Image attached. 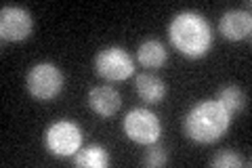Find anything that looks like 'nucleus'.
Segmentation results:
<instances>
[{"mask_svg": "<svg viewBox=\"0 0 252 168\" xmlns=\"http://www.w3.org/2000/svg\"><path fill=\"white\" fill-rule=\"evenodd\" d=\"M34 21L32 15L21 6H2L0 11V36L9 42H21L32 36Z\"/></svg>", "mask_w": 252, "mask_h": 168, "instance_id": "0eeeda50", "label": "nucleus"}, {"mask_svg": "<svg viewBox=\"0 0 252 168\" xmlns=\"http://www.w3.org/2000/svg\"><path fill=\"white\" fill-rule=\"evenodd\" d=\"M89 105L94 114L109 118L120 109L122 99H120V93H118L114 86H94L89 93Z\"/></svg>", "mask_w": 252, "mask_h": 168, "instance_id": "1a4fd4ad", "label": "nucleus"}, {"mask_svg": "<svg viewBox=\"0 0 252 168\" xmlns=\"http://www.w3.org/2000/svg\"><path fill=\"white\" fill-rule=\"evenodd\" d=\"M219 105H223L229 114H235V111H242L244 107H246V95H244V91L240 89V86H225V89H220L217 99H215Z\"/></svg>", "mask_w": 252, "mask_h": 168, "instance_id": "ddd939ff", "label": "nucleus"}, {"mask_svg": "<svg viewBox=\"0 0 252 168\" xmlns=\"http://www.w3.org/2000/svg\"><path fill=\"white\" fill-rule=\"evenodd\" d=\"M166 162H168V154H166V149H162V147H152L147 151V156L143 158V164L149 168L166 166Z\"/></svg>", "mask_w": 252, "mask_h": 168, "instance_id": "2eb2a0df", "label": "nucleus"}, {"mask_svg": "<svg viewBox=\"0 0 252 168\" xmlns=\"http://www.w3.org/2000/svg\"><path fill=\"white\" fill-rule=\"evenodd\" d=\"M250 162H244V160L235 154V151H223L217 158L210 160V166L215 168H238V166H248Z\"/></svg>", "mask_w": 252, "mask_h": 168, "instance_id": "4468645a", "label": "nucleus"}, {"mask_svg": "<svg viewBox=\"0 0 252 168\" xmlns=\"http://www.w3.org/2000/svg\"><path fill=\"white\" fill-rule=\"evenodd\" d=\"M219 30L227 40L231 42H240V40L250 38L252 32V19L248 11H229L220 17Z\"/></svg>", "mask_w": 252, "mask_h": 168, "instance_id": "6e6552de", "label": "nucleus"}, {"mask_svg": "<svg viewBox=\"0 0 252 168\" xmlns=\"http://www.w3.org/2000/svg\"><path fill=\"white\" fill-rule=\"evenodd\" d=\"M26 89L32 97L40 99V101H49L53 97H57L63 89V74L55 63H38L34 66L28 76H26Z\"/></svg>", "mask_w": 252, "mask_h": 168, "instance_id": "7ed1b4c3", "label": "nucleus"}, {"mask_svg": "<svg viewBox=\"0 0 252 168\" xmlns=\"http://www.w3.org/2000/svg\"><path fill=\"white\" fill-rule=\"evenodd\" d=\"M94 71L101 78L109 80V82H120V80L132 76L135 61L120 46H107V49L99 51L97 57H94Z\"/></svg>", "mask_w": 252, "mask_h": 168, "instance_id": "423d86ee", "label": "nucleus"}, {"mask_svg": "<svg viewBox=\"0 0 252 168\" xmlns=\"http://www.w3.org/2000/svg\"><path fill=\"white\" fill-rule=\"evenodd\" d=\"M137 95L147 103H160L166 97V84L154 74H141L135 80Z\"/></svg>", "mask_w": 252, "mask_h": 168, "instance_id": "9d476101", "label": "nucleus"}, {"mask_svg": "<svg viewBox=\"0 0 252 168\" xmlns=\"http://www.w3.org/2000/svg\"><path fill=\"white\" fill-rule=\"evenodd\" d=\"M137 59L141 66L145 67H162L168 59V53L164 49V44L160 40H145V42L139 44V51H137Z\"/></svg>", "mask_w": 252, "mask_h": 168, "instance_id": "9b49d317", "label": "nucleus"}, {"mask_svg": "<svg viewBox=\"0 0 252 168\" xmlns=\"http://www.w3.org/2000/svg\"><path fill=\"white\" fill-rule=\"evenodd\" d=\"M44 145L53 156L69 158L74 156L82 145V131L76 122L69 120H59L51 124L44 134Z\"/></svg>", "mask_w": 252, "mask_h": 168, "instance_id": "39448f33", "label": "nucleus"}, {"mask_svg": "<svg viewBox=\"0 0 252 168\" xmlns=\"http://www.w3.org/2000/svg\"><path fill=\"white\" fill-rule=\"evenodd\" d=\"M168 38L172 46L189 59H200L208 55L212 46V28L200 13H179L168 26Z\"/></svg>", "mask_w": 252, "mask_h": 168, "instance_id": "f257e3e1", "label": "nucleus"}, {"mask_svg": "<svg viewBox=\"0 0 252 168\" xmlns=\"http://www.w3.org/2000/svg\"><path fill=\"white\" fill-rule=\"evenodd\" d=\"M122 129H124L126 137L139 143V145H154L162 134L160 118H158L154 111L143 109V107L130 109L122 122Z\"/></svg>", "mask_w": 252, "mask_h": 168, "instance_id": "20e7f679", "label": "nucleus"}, {"mask_svg": "<svg viewBox=\"0 0 252 168\" xmlns=\"http://www.w3.org/2000/svg\"><path fill=\"white\" fill-rule=\"evenodd\" d=\"M74 164L80 168H105L109 164V154L105 151V147L91 145L86 149H78Z\"/></svg>", "mask_w": 252, "mask_h": 168, "instance_id": "f8f14e48", "label": "nucleus"}, {"mask_svg": "<svg viewBox=\"0 0 252 168\" xmlns=\"http://www.w3.org/2000/svg\"><path fill=\"white\" fill-rule=\"evenodd\" d=\"M231 126V114L217 101H200L187 111L183 131L195 143H215Z\"/></svg>", "mask_w": 252, "mask_h": 168, "instance_id": "f03ea898", "label": "nucleus"}]
</instances>
